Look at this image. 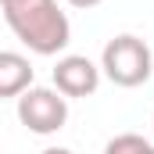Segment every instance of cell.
Segmentation results:
<instances>
[{
    "label": "cell",
    "mask_w": 154,
    "mask_h": 154,
    "mask_svg": "<svg viewBox=\"0 0 154 154\" xmlns=\"http://www.w3.org/2000/svg\"><path fill=\"white\" fill-rule=\"evenodd\" d=\"M100 86V65H93L86 54H65L54 65V90L68 100L90 97Z\"/></svg>",
    "instance_id": "cell-4"
},
{
    "label": "cell",
    "mask_w": 154,
    "mask_h": 154,
    "mask_svg": "<svg viewBox=\"0 0 154 154\" xmlns=\"http://www.w3.org/2000/svg\"><path fill=\"white\" fill-rule=\"evenodd\" d=\"M72 7H79V11H90V7H97V4H104V0H68Z\"/></svg>",
    "instance_id": "cell-7"
},
{
    "label": "cell",
    "mask_w": 154,
    "mask_h": 154,
    "mask_svg": "<svg viewBox=\"0 0 154 154\" xmlns=\"http://www.w3.org/2000/svg\"><path fill=\"white\" fill-rule=\"evenodd\" d=\"M4 22L32 54L54 57L72 43V22L57 0H0Z\"/></svg>",
    "instance_id": "cell-1"
},
{
    "label": "cell",
    "mask_w": 154,
    "mask_h": 154,
    "mask_svg": "<svg viewBox=\"0 0 154 154\" xmlns=\"http://www.w3.org/2000/svg\"><path fill=\"white\" fill-rule=\"evenodd\" d=\"M18 122L36 136H50L68 122V97H61L54 86H29L18 97Z\"/></svg>",
    "instance_id": "cell-3"
},
{
    "label": "cell",
    "mask_w": 154,
    "mask_h": 154,
    "mask_svg": "<svg viewBox=\"0 0 154 154\" xmlns=\"http://www.w3.org/2000/svg\"><path fill=\"white\" fill-rule=\"evenodd\" d=\"M32 86V65L18 50H0V97H22Z\"/></svg>",
    "instance_id": "cell-5"
},
{
    "label": "cell",
    "mask_w": 154,
    "mask_h": 154,
    "mask_svg": "<svg viewBox=\"0 0 154 154\" xmlns=\"http://www.w3.org/2000/svg\"><path fill=\"white\" fill-rule=\"evenodd\" d=\"M104 154H154V143L143 140L140 133H118L115 140H108Z\"/></svg>",
    "instance_id": "cell-6"
},
{
    "label": "cell",
    "mask_w": 154,
    "mask_h": 154,
    "mask_svg": "<svg viewBox=\"0 0 154 154\" xmlns=\"http://www.w3.org/2000/svg\"><path fill=\"white\" fill-rule=\"evenodd\" d=\"M39 154H75V151H68V147H47V151H39Z\"/></svg>",
    "instance_id": "cell-8"
},
{
    "label": "cell",
    "mask_w": 154,
    "mask_h": 154,
    "mask_svg": "<svg viewBox=\"0 0 154 154\" xmlns=\"http://www.w3.org/2000/svg\"><path fill=\"white\" fill-rule=\"evenodd\" d=\"M154 72V54L151 47L133 32H122L111 36L104 43V54H100V75H108V82H115L122 90H133V86H143Z\"/></svg>",
    "instance_id": "cell-2"
}]
</instances>
